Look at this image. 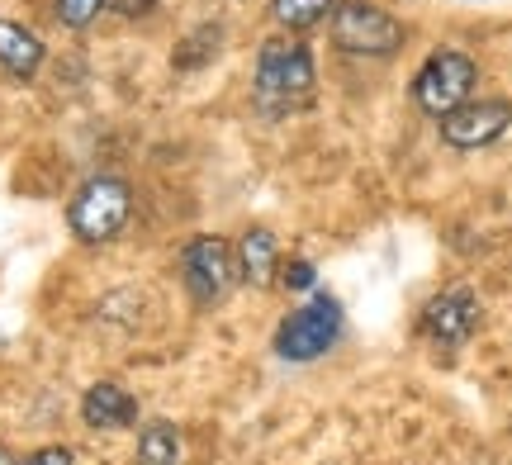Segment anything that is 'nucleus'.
<instances>
[{"label": "nucleus", "instance_id": "obj_19", "mask_svg": "<svg viewBox=\"0 0 512 465\" xmlns=\"http://www.w3.org/2000/svg\"><path fill=\"white\" fill-rule=\"evenodd\" d=\"M0 465H15V456H10V451L0 447Z\"/></svg>", "mask_w": 512, "mask_h": 465}, {"label": "nucleus", "instance_id": "obj_14", "mask_svg": "<svg viewBox=\"0 0 512 465\" xmlns=\"http://www.w3.org/2000/svg\"><path fill=\"white\" fill-rule=\"evenodd\" d=\"M138 465H181V432L171 423H147L138 432V451H133Z\"/></svg>", "mask_w": 512, "mask_h": 465}, {"label": "nucleus", "instance_id": "obj_18", "mask_svg": "<svg viewBox=\"0 0 512 465\" xmlns=\"http://www.w3.org/2000/svg\"><path fill=\"white\" fill-rule=\"evenodd\" d=\"M110 10L114 15H124V19H147L152 10H157V0H110Z\"/></svg>", "mask_w": 512, "mask_h": 465}, {"label": "nucleus", "instance_id": "obj_3", "mask_svg": "<svg viewBox=\"0 0 512 465\" xmlns=\"http://www.w3.org/2000/svg\"><path fill=\"white\" fill-rule=\"evenodd\" d=\"M328 38L347 57H394L408 43V24L375 0H337L328 15Z\"/></svg>", "mask_w": 512, "mask_h": 465}, {"label": "nucleus", "instance_id": "obj_12", "mask_svg": "<svg viewBox=\"0 0 512 465\" xmlns=\"http://www.w3.org/2000/svg\"><path fill=\"white\" fill-rule=\"evenodd\" d=\"M223 43H228V29H223L219 19L195 24V29H190L176 48H171V67H176V72H204V67L223 53Z\"/></svg>", "mask_w": 512, "mask_h": 465}, {"label": "nucleus", "instance_id": "obj_7", "mask_svg": "<svg viewBox=\"0 0 512 465\" xmlns=\"http://www.w3.org/2000/svg\"><path fill=\"white\" fill-rule=\"evenodd\" d=\"M512 129V100L508 95H470L465 105L437 119V138L451 152H484L503 143Z\"/></svg>", "mask_w": 512, "mask_h": 465}, {"label": "nucleus", "instance_id": "obj_1", "mask_svg": "<svg viewBox=\"0 0 512 465\" xmlns=\"http://www.w3.org/2000/svg\"><path fill=\"white\" fill-rule=\"evenodd\" d=\"M318 91V62L304 34H271L261 38L252 67V110L261 119H290L313 105Z\"/></svg>", "mask_w": 512, "mask_h": 465}, {"label": "nucleus", "instance_id": "obj_6", "mask_svg": "<svg viewBox=\"0 0 512 465\" xmlns=\"http://www.w3.org/2000/svg\"><path fill=\"white\" fill-rule=\"evenodd\" d=\"M181 280L185 295L195 299L200 309H214L242 285V266H238V247L219 233H200L181 247Z\"/></svg>", "mask_w": 512, "mask_h": 465}, {"label": "nucleus", "instance_id": "obj_11", "mask_svg": "<svg viewBox=\"0 0 512 465\" xmlns=\"http://www.w3.org/2000/svg\"><path fill=\"white\" fill-rule=\"evenodd\" d=\"M238 266H242V280L247 285H256V290H266V285H275V276H280V242H275L271 228H261L252 224L247 233H242L238 242Z\"/></svg>", "mask_w": 512, "mask_h": 465}, {"label": "nucleus", "instance_id": "obj_16", "mask_svg": "<svg viewBox=\"0 0 512 465\" xmlns=\"http://www.w3.org/2000/svg\"><path fill=\"white\" fill-rule=\"evenodd\" d=\"M280 280H285V290H294V295H309L313 280H318V266L309 257H290V261H280Z\"/></svg>", "mask_w": 512, "mask_h": 465}, {"label": "nucleus", "instance_id": "obj_17", "mask_svg": "<svg viewBox=\"0 0 512 465\" xmlns=\"http://www.w3.org/2000/svg\"><path fill=\"white\" fill-rule=\"evenodd\" d=\"M19 465H72V447H38L29 461Z\"/></svg>", "mask_w": 512, "mask_h": 465}, {"label": "nucleus", "instance_id": "obj_2", "mask_svg": "<svg viewBox=\"0 0 512 465\" xmlns=\"http://www.w3.org/2000/svg\"><path fill=\"white\" fill-rule=\"evenodd\" d=\"M479 86V62L465 48H451V43H441L432 53L422 57V67L413 72L408 81V100H413V110L427 114V119H441V114H451L456 105H465Z\"/></svg>", "mask_w": 512, "mask_h": 465}, {"label": "nucleus", "instance_id": "obj_10", "mask_svg": "<svg viewBox=\"0 0 512 465\" xmlns=\"http://www.w3.org/2000/svg\"><path fill=\"white\" fill-rule=\"evenodd\" d=\"M43 57H48V43H43L29 24L0 19V72L10 76V81H34L38 67H43Z\"/></svg>", "mask_w": 512, "mask_h": 465}, {"label": "nucleus", "instance_id": "obj_5", "mask_svg": "<svg viewBox=\"0 0 512 465\" xmlns=\"http://www.w3.org/2000/svg\"><path fill=\"white\" fill-rule=\"evenodd\" d=\"M342 328H347V318H342L337 295L313 290L309 304H299V309H290V314L280 318V328H275V356L294 361V366H309V361H318V356H328L337 347Z\"/></svg>", "mask_w": 512, "mask_h": 465}, {"label": "nucleus", "instance_id": "obj_4", "mask_svg": "<svg viewBox=\"0 0 512 465\" xmlns=\"http://www.w3.org/2000/svg\"><path fill=\"white\" fill-rule=\"evenodd\" d=\"M128 219H133V186H128L124 176H110V171L81 181V190H76L72 205H67V228L86 247L114 242L128 228Z\"/></svg>", "mask_w": 512, "mask_h": 465}, {"label": "nucleus", "instance_id": "obj_13", "mask_svg": "<svg viewBox=\"0 0 512 465\" xmlns=\"http://www.w3.org/2000/svg\"><path fill=\"white\" fill-rule=\"evenodd\" d=\"M332 10H337V0H271L266 5L271 24H280L285 34H309L318 24H328Z\"/></svg>", "mask_w": 512, "mask_h": 465}, {"label": "nucleus", "instance_id": "obj_15", "mask_svg": "<svg viewBox=\"0 0 512 465\" xmlns=\"http://www.w3.org/2000/svg\"><path fill=\"white\" fill-rule=\"evenodd\" d=\"M53 10H57V19H62L67 29H91L95 19L110 10V0H57Z\"/></svg>", "mask_w": 512, "mask_h": 465}, {"label": "nucleus", "instance_id": "obj_8", "mask_svg": "<svg viewBox=\"0 0 512 465\" xmlns=\"http://www.w3.org/2000/svg\"><path fill=\"white\" fill-rule=\"evenodd\" d=\"M479 318H484V309H479L475 290L470 285H446V290H437L422 304L418 333L432 347H441V352H456V347H465L479 333Z\"/></svg>", "mask_w": 512, "mask_h": 465}, {"label": "nucleus", "instance_id": "obj_9", "mask_svg": "<svg viewBox=\"0 0 512 465\" xmlns=\"http://www.w3.org/2000/svg\"><path fill=\"white\" fill-rule=\"evenodd\" d=\"M81 418H86V428H95V432H124L138 423V399H133L124 385L100 380V385H91V390L81 394Z\"/></svg>", "mask_w": 512, "mask_h": 465}]
</instances>
